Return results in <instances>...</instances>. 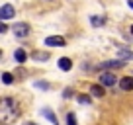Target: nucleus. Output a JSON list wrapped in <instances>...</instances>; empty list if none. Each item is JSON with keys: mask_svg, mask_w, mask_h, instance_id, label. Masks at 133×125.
Returning a JSON list of instances; mask_svg holds the SVG:
<instances>
[{"mask_svg": "<svg viewBox=\"0 0 133 125\" xmlns=\"http://www.w3.org/2000/svg\"><path fill=\"white\" fill-rule=\"evenodd\" d=\"M66 121H69V125H76V117H75V113H69Z\"/></svg>", "mask_w": 133, "mask_h": 125, "instance_id": "nucleus-16", "label": "nucleus"}, {"mask_svg": "<svg viewBox=\"0 0 133 125\" xmlns=\"http://www.w3.org/2000/svg\"><path fill=\"white\" fill-rule=\"evenodd\" d=\"M33 59H35V61H47L49 55L47 53H33Z\"/></svg>", "mask_w": 133, "mask_h": 125, "instance_id": "nucleus-14", "label": "nucleus"}, {"mask_svg": "<svg viewBox=\"0 0 133 125\" xmlns=\"http://www.w3.org/2000/svg\"><path fill=\"white\" fill-rule=\"evenodd\" d=\"M100 24H104L102 18H92V25H100Z\"/></svg>", "mask_w": 133, "mask_h": 125, "instance_id": "nucleus-17", "label": "nucleus"}, {"mask_svg": "<svg viewBox=\"0 0 133 125\" xmlns=\"http://www.w3.org/2000/svg\"><path fill=\"white\" fill-rule=\"evenodd\" d=\"M119 86H121V90H125V92L133 90V76H123V78H119Z\"/></svg>", "mask_w": 133, "mask_h": 125, "instance_id": "nucleus-7", "label": "nucleus"}, {"mask_svg": "<svg viewBox=\"0 0 133 125\" xmlns=\"http://www.w3.org/2000/svg\"><path fill=\"white\" fill-rule=\"evenodd\" d=\"M43 115H45L53 125H59V121H57V117H55V113H53V112H49V109H43Z\"/></svg>", "mask_w": 133, "mask_h": 125, "instance_id": "nucleus-11", "label": "nucleus"}, {"mask_svg": "<svg viewBox=\"0 0 133 125\" xmlns=\"http://www.w3.org/2000/svg\"><path fill=\"white\" fill-rule=\"evenodd\" d=\"M35 86H37V88H43V90H45V88H49V86H47L45 82H37V84H35Z\"/></svg>", "mask_w": 133, "mask_h": 125, "instance_id": "nucleus-19", "label": "nucleus"}, {"mask_svg": "<svg viewBox=\"0 0 133 125\" xmlns=\"http://www.w3.org/2000/svg\"><path fill=\"white\" fill-rule=\"evenodd\" d=\"M8 31V27H6V24H0V33H6Z\"/></svg>", "mask_w": 133, "mask_h": 125, "instance_id": "nucleus-18", "label": "nucleus"}, {"mask_svg": "<svg viewBox=\"0 0 133 125\" xmlns=\"http://www.w3.org/2000/svg\"><path fill=\"white\" fill-rule=\"evenodd\" d=\"M14 57H16V61H18V63H25L28 55H25V51H24V49H18L16 53H14Z\"/></svg>", "mask_w": 133, "mask_h": 125, "instance_id": "nucleus-10", "label": "nucleus"}, {"mask_svg": "<svg viewBox=\"0 0 133 125\" xmlns=\"http://www.w3.org/2000/svg\"><path fill=\"white\" fill-rule=\"evenodd\" d=\"M20 117V106L14 98H4L0 100V123H14Z\"/></svg>", "mask_w": 133, "mask_h": 125, "instance_id": "nucleus-1", "label": "nucleus"}, {"mask_svg": "<svg viewBox=\"0 0 133 125\" xmlns=\"http://www.w3.org/2000/svg\"><path fill=\"white\" fill-rule=\"evenodd\" d=\"M119 59H121V61L133 59V53H131V51H125V49H121V51H119Z\"/></svg>", "mask_w": 133, "mask_h": 125, "instance_id": "nucleus-12", "label": "nucleus"}, {"mask_svg": "<svg viewBox=\"0 0 133 125\" xmlns=\"http://www.w3.org/2000/svg\"><path fill=\"white\" fill-rule=\"evenodd\" d=\"M90 94L94 98H102V96H106V90H104L102 84H92L90 86Z\"/></svg>", "mask_w": 133, "mask_h": 125, "instance_id": "nucleus-8", "label": "nucleus"}, {"mask_svg": "<svg viewBox=\"0 0 133 125\" xmlns=\"http://www.w3.org/2000/svg\"><path fill=\"white\" fill-rule=\"evenodd\" d=\"M59 68H61V71H71V68H72V61H71V59H66V57L59 59Z\"/></svg>", "mask_w": 133, "mask_h": 125, "instance_id": "nucleus-9", "label": "nucleus"}, {"mask_svg": "<svg viewBox=\"0 0 133 125\" xmlns=\"http://www.w3.org/2000/svg\"><path fill=\"white\" fill-rule=\"evenodd\" d=\"M65 37H61V35H51V37L45 39V45L49 47H65Z\"/></svg>", "mask_w": 133, "mask_h": 125, "instance_id": "nucleus-5", "label": "nucleus"}, {"mask_svg": "<svg viewBox=\"0 0 133 125\" xmlns=\"http://www.w3.org/2000/svg\"><path fill=\"white\" fill-rule=\"evenodd\" d=\"M14 16H16V10L12 4H4L0 8V20H12Z\"/></svg>", "mask_w": 133, "mask_h": 125, "instance_id": "nucleus-4", "label": "nucleus"}, {"mask_svg": "<svg viewBox=\"0 0 133 125\" xmlns=\"http://www.w3.org/2000/svg\"><path fill=\"white\" fill-rule=\"evenodd\" d=\"M131 35H133V25H131Z\"/></svg>", "mask_w": 133, "mask_h": 125, "instance_id": "nucleus-21", "label": "nucleus"}, {"mask_svg": "<svg viewBox=\"0 0 133 125\" xmlns=\"http://www.w3.org/2000/svg\"><path fill=\"white\" fill-rule=\"evenodd\" d=\"M25 125H33V123H25Z\"/></svg>", "mask_w": 133, "mask_h": 125, "instance_id": "nucleus-22", "label": "nucleus"}, {"mask_svg": "<svg viewBox=\"0 0 133 125\" xmlns=\"http://www.w3.org/2000/svg\"><path fill=\"white\" fill-rule=\"evenodd\" d=\"M14 31H16L18 37H28V35H29V24H25V22L16 24V25H14Z\"/></svg>", "mask_w": 133, "mask_h": 125, "instance_id": "nucleus-6", "label": "nucleus"}, {"mask_svg": "<svg viewBox=\"0 0 133 125\" xmlns=\"http://www.w3.org/2000/svg\"><path fill=\"white\" fill-rule=\"evenodd\" d=\"M0 78H2V82H4V84H12V82H14V76L10 74V72H4Z\"/></svg>", "mask_w": 133, "mask_h": 125, "instance_id": "nucleus-13", "label": "nucleus"}, {"mask_svg": "<svg viewBox=\"0 0 133 125\" xmlns=\"http://www.w3.org/2000/svg\"><path fill=\"white\" fill-rule=\"evenodd\" d=\"M76 100L80 102V104H90V98L84 96V94H80V96H76Z\"/></svg>", "mask_w": 133, "mask_h": 125, "instance_id": "nucleus-15", "label": "nucleus"}, {"mask_svg": "<svg viewBox=\"0 0 133 125\" xmlns=\"http://www.w3.org/2000/svg\"><path fill=\"white\" fill-rule=\"evenodd\" d=\"M125 65V61H121V59H117V61H106L100 65V71H116V68H121Z\"/></svg>", "mask_w": 133, "mask_h": 125, "instance_id": "nucleus-3", "label": "nucleus"}, {"mask_svg": "<svg viewBox=\"0 0 133 125\" xmlns=\"http://www.w3.org/2000/svg\"><path fill=\"white\" fill-rule=\"evenodd\" d=\"M100 84H102V86H116L117 76L114 74V72H110V71H102V74H100Z\"/></svg>", "mask_w": 133, "mask_h": 125, "instance_id": "nucleus-2", "label": "nucleus"}, {"mask_svg": "<svg viewBox=\"0 0 133 125\" xmlns=\"http://www.w3.org/2000/svg\"><path fill=\"white\" fill-rule=\"evenodd\" d=\"M127 4H129V8L133 10V0H127Z\"/></svg>", "mask_w": 133, "mask_h": 125, "instance_id": "nucleus-20", "label": "nucleus"}]
</instances>
